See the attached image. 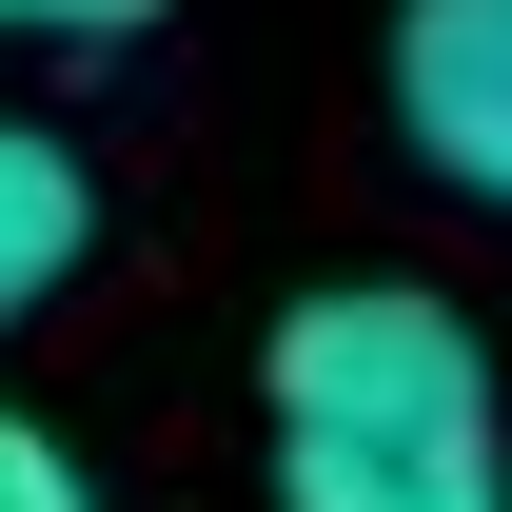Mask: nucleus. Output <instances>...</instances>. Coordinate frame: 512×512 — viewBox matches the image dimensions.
Listing matches in <instances>:
<instances>
[{"label": "nucleus", "mask_w": 512, "mask_h": 512, "mask_svg": "<svg viewBox=\"0 0 512 512\" xmlns=\"http://www.w3.org/2000/svg\"><path fill=\"white\" fill-rule=\"evenodd\" d=\"M256 434H276V512H512V414L453 296L414 276H335L256 355Z\"/></svg>", "instance_id": "1"}, {"label": "nucleus", "mask_w": 512, "mask_h": 512, "mask_svg": "<svg viewBox=\"0 0 512 512\" xmlns=\"http://www.w3.org/2000/svg\"><path fill=\"white\" fill-rule=\"evenodd\" d=\"M394 138L512 217V0H394Z\"/></svg>", "instance_id": "2"}, {"label": "nucleus", "mask_w": 512, "mask_h": 512, "mask_svg": "<svg viewBox=\"0 0 512 512\" xmlns=\"http://www.w3.org/2000/svg\"><path fill=\"white\" fill-rule=\"evenodd\" d=\"M79 237H99V197H79V158L40 119H0V335L40 316V296H60L79 276Z\"/></svg>", "instance_id": "3"}, {"label": "nucleus", "mask_w": 512, "mask_h": 512, "mask_svg": "<svg viewBox=\"0 0 512 512\" xmlns=\"http://www.w3.org/2000/svg\"><path fill=\"white\" fill-rule=\"evenodd\" d=\"M0 512H99V493H79V453L40 434V414H0Z\"/></svg>", "instance_id": "4"}, {"label": "nucleus", "mask_w": 512, "mask_h": 512, "mask_svg": "<svg viewBox=\"0 0 512 512\" xmlns=\"http://www.w3.org/2000/svg\"><path fill=\"white\" fill-rule=\"evenodd\" d=\"M119 20H158V0H0V40H119Z\"/></svg>", "instance_id": "5"}]
</instances>
